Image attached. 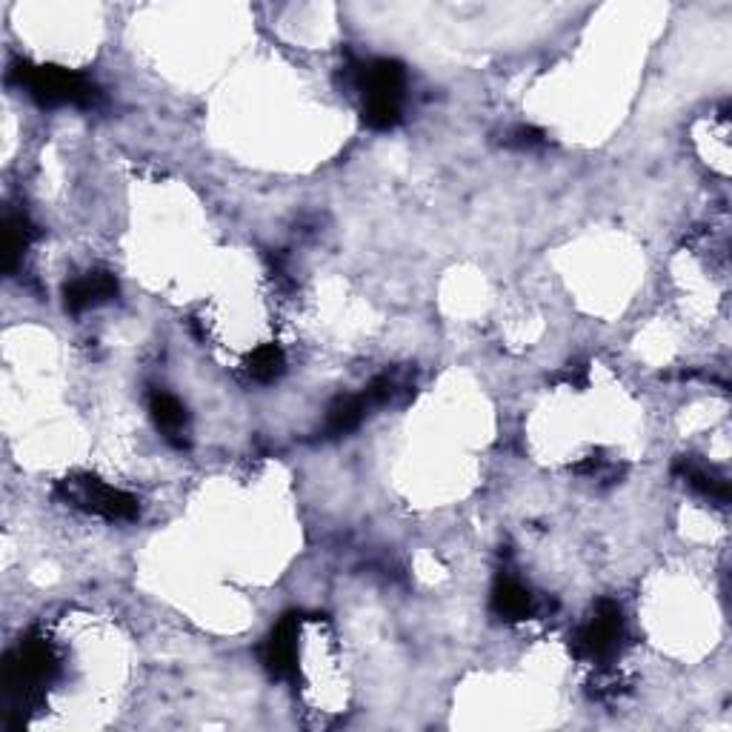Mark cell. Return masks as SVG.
<instances>
[{
    "mask_svg": "<svg viewBox=\"0 0 732 732\" xmlns=\"http://www.w3.org/2000/svg\"><path fill=\"white\" fill-rule=\"evenodd\" d=\"M355 87L364 95V120L373 129H393L400 120L406 72L389 58L355 67Z\"/></svg>",
    "mask_w": 732,
    "mask_h": 732,
    "instance_id": "obj_1",
    "label": "cell"
},
{
    "mask_svg": "<svg viewBox=\"0 0 732 732\" xmlns=\"http://www.w3.org/2000/svg\"><path fill=\"white\" fill-rule=\"evenodd\" d=\"M20 89H27L43 107H95L100 98L98 87L87 75L72 72L60 67H34V63H18L12 69Z\"/></svg>",
    "mask_w": 732,
    "mask_h": 732,
    "instance_id": "obj_2",
    "label": "cell"
},
{
    "mask_svg": "<svg viewBox=\"0 0 732 732\" xmlns=\"http://www.w3.org/2000/svg\"><path fill=\"white\" fill-rule=\"evenodd\" d=\"M60 495L69 501L72 506L83 510L89 515H98V518L107 521H135L138 518V498L118 486L103 484L98 478H87V475H78V478L60 481Z\"/></svg>",
    "mask_w": 732,
    "mask_h": 732,
    "instance_id": "obj_3",
    "label": "cell"
},
{
    "mask_svg": "<svg viewBox=\"0 0 732 732\" xmlns=\"http://www.w3.org/2000/svg\"><path fill=\"white\" fill-rule=\"evenodd\" d=\"M624 639V615L615 601H601L593 619L575 633V653L586 661H610Z\"/></svg>",
    "mask_w": 732,
    "mask_h": 732,
    "instance_id": "obj_4",
    "label": "cell"
},
{
    "mask_svg": "<svg viewBox=\"0 0 732 732\" xmlns=\"http://www.w3.org/2000/svg\"><path fill=\"white\" fill-rule=\"evenodd\" d=\"M264 664L275 679H293L298 673V621L295 615L280 621L264 644Z\"/></svg>",
    "mask_w": 732,
    "mask_h": 732,
    "instance_id": "obj_5",
    "label": "cell"
},
{
    "mask_svg": "<svg viewBox=\"0 0 732 732\" xmlns=\"http://www.w3.org/2000/svg\"><path fill=\"white\" fill-rule=\"evenodd\" d=\"M149 413H152L155 424H158V429L164 433V438H167L169 444L180 446V449L187 446L189 415L172 393L158 389V393L149 395Z\"/></svg>",
    "mask_w": 732,
    "mask_h": 732,
    "instance_id": "obj_6",
    "label": "cell"
},
{
    "mask_svg": "<svg viewBox=\"0 0 732 732\" xmlns=\"http://www.w3.org/2000/svg\"><path fill=\"white\" fill-rule=\"evenodd\" d=\"M493 610L498 619L524 621L535 613V599L518 578L501 575L493 590Z\"/></svg>",
    "mask_w": 732,
    "mask_h": 732,
    "instance_id": "obj_7",
    "label": "cell"
},
{
    "mask_svg": "<svg viewBox=\"0 0 732 732\" xmlns=\"http://www.w3.org/2000/svg\"><path fill=\"white\" fill-rule=\"evenodd\" d=\"M115 293H118V287H115L112 275L89 273L67 287V307L69 313H83V309L98 307L103 300L115 298Z\"/></svg>",
    "mask_w": 732,
    "mask_h": 732,
    "instance_id": "obj_8",
    "label": "cell"
},
{
    "mask_svg": "<svg viewBox=\"0 0 732 732\" xmlns=\"http://www.w3.org/2000/svg\"><path fill=\"white\" fill-rule=\"evenodd\" d=\"M366 409H369V400L366 395H349V398H340L329 406L327 415V433L329 435H344L353 433L355 426H360Z\"/></svg>",
    "mask_w": 732,
    "mask_h": 732,
    "instance_id": "obj_9",
    "label": "cell"
},
{
    "mask_svg": "<svg viewBox=\"0 0 732 732\" xmlns=\"http://www.w3.org/2000/svg\"><path fill=\"white\" fill-rule=\"evenodd\" d=\"M284 353H280L275 344H267V347H258L249 358V375H253L258 384H273L280 373H284Z\"/></svg>",
    "mask_w": 732,
    "mask_h": 732,
    "instance_id": "obj_10",
    "label": "cell"
},
{
    "mask_svg": "<svg viewBox=\"0 0 732 732\" xmlns=\"http://www.w3.org/2000/svg\"><path fill=\"white\" fill-rule=\"evenodd\" d=\"M541 140H544V135L535 132L533 127H518L513 135H510V144H515V147H521V149L538 147Z\"/></svg>",
    "mask_w": 732,
    "mask_h": 732,
    "instance_id": "obj_11",
    "label": "cell"
}]
</instances>
